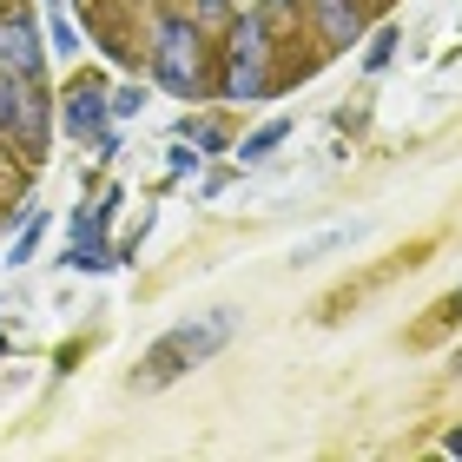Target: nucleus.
<instances>
[{"label": "nucleus", "instance_id": "nucleus-1", "mask_svg": "<svg viewBox=\"0 0 462 462\" xmlns=\"http://www.w3.org/2000/svg\"><path fill=\"white\" fill-rule=\"evenodd\" d=\"M231 330H238V310H192V318H179L165 337H152V350H145V364L133 383L139 390H165V383H179V376H192L199 364H212V356L231 344Z\"/></svg>", "mask_w": 462, "mask_h": 462}, {"label": "nucleus", "instance_id": "nucleus-2", "mask_svg": "<svg viewBox=\"0 0 462 462\" xmlns=\"http://www.w3.org/2000/svg\"><path fill=\"white\" fill-rule=\"evenodd\" d=\"M264 60H271L264 14H245L231 27V53H225V99H264Z\"/></svg>", "mask_w": 462, "mask_h": 462}, {"label": "nucleus", "instance_id": "nucleus-3", "mask_svg": "<svg viewBox=\"0 0 462 462\" xmlns=\"http://www.w3.org/2000/svg\"><path fill=\"white\" fill-rule=\"evenodd\" d=\"M159 79L172 87L179 99H199V27L192 20H159Z\"/></svg>", "mask_w": 462, "mask_h": 462}, {"label": "nucleus", "instance_id": "nucleus-4", "mask_svg": "<svg viewBox=\"0 0 462 462\" xmlns=\"http://www.w3.org/2000/svg\"><path fill=\"white\" fill-rule=\"evenodd\" d=\"M99 87H73L67 93V133H99V119H106V106H99Z\"/></svg>", "mask_w": 462, "mask_h": 462}, {"label": "nucleus", "instance_id": "nucleus-5", "mask_svg": "<svg viewBox=\"0 0 462 462\" xmlns=\"http://www.w3.org/2000/svg\"><path fill=\"white\" fill-rule=\"evenodd\" d=\"M0 60L20 73H33L40 67V53H33V27H0Z\"/></svg>", "mask_w": 462, "mask_h": 462}, {"label": "nucleus", "instance_id": "nucleus-6", "mask_svg": "<svg viewBox=\"0 0 462 462\" xmlns=\"http://www.w3.org/2000/svg\"><path fill=\"white\" fill-rule=\"evenodd\" d=\"M284 139H291V119H264L258 133L238 145V159H245V165H258V159H271V145H284Z\"/></svg>", "mask_w": 462, "mask_h": 462}, {"label": "nucleus", "instance_id": "nucleus-7", "mask_svg": "<svg viewBox=\"0 0 462 462\" xmlns=\"http://www.w3.org/2000/svg\"><path fill=\"white\" fill-rule=\"evenodd\" d=\"M40 225H47V218H40V212H33V225H27V231H20V245H14V258H7V264H27V258H33V245H40Z\"/></svg>", "mask_w": 462, "mask_h": 462}, {"label": "nucleus", "instance_id": "nucleus-8", "mask_svg": "<svg viewBox=\"0 0 462 462\" xmlns=\"http://www.w3.org/2000/svg\"><path fill=\"white\" fill-rule=\"evenodd\" d=\"M0 125H14V87H0Z\"/></svg>", "mask_w": 462, "mask_h": 462}, {"label": "nucleus", "instance_id": "nucleus-9", "mask_svg": "<svg viewBox=\"0 0 462 462\" xmlns=\"http://www.w3.org/2000/svg\"><path fill=\"white\" fill-rule=\"evenodd\" d=\"M449 456H462V430H449Z\"/></svg>", "mask_w": 462, "mask_h": 462}, {"label": "nucleus", "instance_id": "nucleus-10", "mask_svg": "<svg viewBox=\"0 0 462 462\" xmlns=\"http://www.w3.org/2000/svg\"><path fill=\"white\" fill-rule=\"evenodd\" d=\"M449 310H456V318H462V291H456V298H449Z\"/></svg>", "mask_w": 462, "mask_h": 462}, {"label": "nucleus", "instance_id": "nucleus-11", "mask_svg": "<svg viewBox=\"0 0 462 462\" xmlns=\"http://www.w3.org/2000/svg\"><path fill=\"white\" fill-rule=\"evenodd\" d=\"M456 370H462V350H456Z\"/></svg>", "mask_w": 462, "mask_h": 462}]
</instances>
